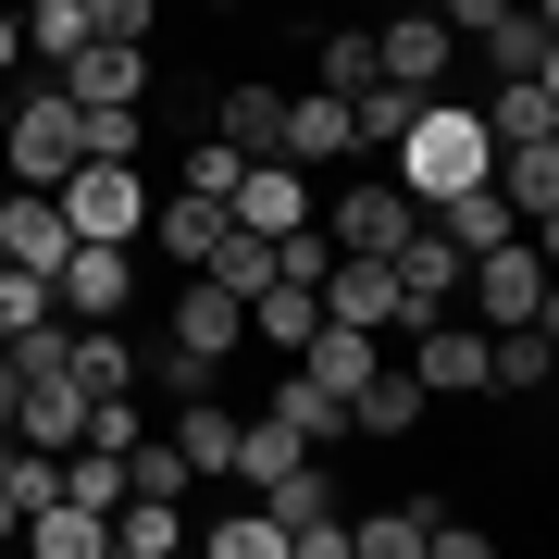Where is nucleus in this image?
<instances>
[{
  "instance_id": "2eb2a0df",
  "label": "nucleus",
  "mask_w": 559,
  "mask_h": 559,
  "mask_svg": "<svg viewBox=\"0 0 559 559\" xmlns=\"http://www.w3.org/2000/svg\"><path fill=\"white\" fill-rule=\"evenodd\" d=\"M274 162H299V175L348 162V100H336V87H311V100H286V112H274Z\"/></svg>"
},
{
  "instance_id": "cd10ccee",
  "label": "nucleus",
  "mask_w": 559,
  "mask_h": 559,
  "mask_svg": "<svg viewBox=\"0 0 559 559\" xmlns=\"http://www.w3.org/2000/svg\"><path fill=\"white\" fill-rule=\"evenodd\" d=\"M13 25H25V62H50V75L87 50V0H13Z\"/></svg>"
},
{
  "instance_id": "393cba45",
  "label": "nucleus",
  "mask_w": 559,
  "mask_h": 559,
  "mask_svg": "<svg viewBox=\"0 0 559 559\" xmlns=\"http://www.w3.org/2000/svg\"><path fill=\"white\" fill-rule=\"evenodd\" d=\"M187 547V498H112V559H175Z\"/></svg>"
},
{
  "instance_id": "4c0bfd02",
  "label": "nucleus",
  "mask_w": 559,
  "mask_h": 559,
  "mask_svg": "<svg viewBox=\"0 0 559 559\" xmlns=\"http://www.w3.org/2000/svg\"><path fill=\"white\" fill-rule=\"evenodd\" d=\"M323 87H373V25H323Z\"/></svg>"
},
{
  "instance_id": "5701e85b",
  "label": "nucleus",
  "mask_w": 559,
  "mask_h": 559,
  "mask_svg": "<svg viewBox=\"0 0 559 559\" xmlns=\"http://www.w3.org/2000/svg\"><path fill=\"white\" fill-rule=\"evenodd\" d=\"M485 138H498V150L559 138V75H498V100H485Z\"/></svg>"
},
{
  "instance_id": "c85d7f7f",
  "label": "nucleus",
  "mask_w": 559,
  "mask_h": 559,
  "mask_svg": "<svg viewBox=\"0 0 559 559\" xmlns=\"http://www.w3.org/2000/svg\"><path fill=\"white\" fill-rule=\"evenodd\" d=\"M274 112H286L274 87H249V75H237V87H224V112H212V138L237 150V162H274Z\"/></svg>"
},
{
  "instance_id": "7ed1b4c3",
  "label": "nucleus",
  "mask_w": 559,
  "mask_h": 559,
  "mask_svg": "<svg viewBox=\"0 0 559 559\" xmlns=\"http://www.w3.org/2000/svg\"><path fill=\"white\" fill-rule=\"evenodd\" d=\"M249 498L286 522V547H299V559H348V510H336V460H323V448H299L274 485H249Z\"/></svg>"
},
{
  "instance_id": "473e14b6",
  "label": "nucleus",
  "mask_w": 559,
  "mask_h": 559,
  "mask_svg": "<svg viewBox=\"0 0 559 559\" xmlns=\"http://www.w3.org/2000/svg\"><path fill=\"white\" fill-rule=\"evenodd\" d=\"M187 547H212V559H286V522L274 510H224V522H187Z\"/></svg>"
},
{
  "instance_id": "c03bdc74",
  "label": "nucleus",
  "mask_w": 559,
  "mask_h": 559,
  "mask_svg": "<svg viewBox=\"0 0 559 559\" xmlns=\"http://www.w3.org/2000/svg\"><path fill=\"white\" fill-rule=\"evenodd\" d=\"M0 535H13V498H0Z\"/></svg>"
},
{
  "instance_id": "a18cd8bd",
  "label": "nucleus",
  "mask_w": 559,
  "mask_h": 559,
  "mask_svg": "<svg viewBox=\"0 0 559 559\" xmlns=\"http://www.w3.org/2000/svg\"><path fill=\"white\" fill-rule=\"evenodd\" d=\"M212 13H237V0H212Z\"/></svg>"
},
{
  "instance_id": "c756f323",
  "label": "nucleus",
  "mask_w": 559,
  "mask_h": 559,
  "mask_svg": "<svg viewBox=\"0 0 559 559\" xmlns=\"http://www.w3.org/2000/svg\"><path fill=\"white\" fill-rule=\"evenodd\" d=\"M187 485H200V473H187V448L138 423V436H124V498H187Z\"/></svg>"
},
{
  "instance_id": "bb28decb",
  "label": "nucleus",
  "mask_w": 559,
  "mask_h": 559,
  "mask_svg": "<svg viewBox=\"0 0 559 559\" xmlns=\"http://www.w3.org/2000/svg\"><path fill=\"white\" fill-rule=\"evenodd\" d=\"M436 100V87H399V75H373V87H348V150H385L399 124Z\"/></svg>"
},
{
  "instance_id": "1a4fd4ad",
  "label": "nucleus",
  "mask_w": 559,
  "mask_h": 559,
  "mask_svg": "<svg viewBox=\"0 0 559 559\" xmlns=\"http://www.w3.org/2000/svg\"><path fill=\"white\" fill-rule=\"evenodd\" d=\"M62 87H75L87 112H138L150 100V38H87L75 62H62Z\"/></svg>"
},
{
  "instance_id": "c9c22d12",
  "label": "nucleus",
  "mask_w": 559,
  "mask_h": 559,
  "mask_svg": "<svg viewBox=\"0 0 559 559\" xmlns=\"http://www.w3.org/2000/svg\"><path fill=\"white\" fill-rule=\"evenodd\" d=\"M261 411H274V423H299L311 448H336V423H348V411H336V399H323V385L299 373V360H286V385H274V399H261Z\"/></svg>"
},
{
  "instance_id": "aec40b11",
  "label": "nucleus",
  "mask_w": 559,
  "mask_h": 559,
  "mask_svg": "<svg viewBox=\"0 0 559 559\" xmlns=\"http://www.w3.org/2000/svg\"><path fill=\"white\" fill-rule=\"evenodd\" d=\"M423 385H411V360H373V373H360V399H348V423L360 436H423Z\"/></svg>"
},
{
  "instance_id": "72a5a7b5",
  "label": "nucleus",
  "mask_w": 559,
  "mask_h": 559,
  "mask_svg": "<svg viewBox=\"0 0 559 559\" xmlns=\"http://www.w3.org/2000/svg\"><path fill=\"white\" fill-rule=\"evenodd\" d=\"M423 522H436V498H399V510L348 522V559H423Z\"/></svg>"
},
{
  "instance_id": "0eeeda50",
  "label": "nucleus",
  "mask_w": 559,
  "mask_h": 559,
  "mask_svg": "<svg viewBox=\"0 0 559 559\" xmlns=\"http://www.w3.org/2000/svg\"><path fill=\"white\" fill-rule=\"evenodd\" d=\"M411 224H423V200H411L399 175H360V187H336V224H323V237H336L348 261H385Z\"/></svg>"
},
{
  "instance_id": "2f4dec72",
  "label": "nucleus",
  "mask_w": 559,
  "mask_h": 559,
  "mask_svg": "<svg viewBox=\"0 0 559 559\" xmlns=\"http://www.w3.org/2000/svg\"><path fill=\"white\" fill-rule=\"evenodd\" d=\"M299 448H311L299 423H274V411H249V423H237V473H224V485H274V473H286V460H299Z\"/></svg>"
},
{
  "instance_id": "f257e3e1",
  "label": "nucleus",
  "mask_w": 559,
  "mask_h": 559,
  "mask_svg": "<svg viewBox=\"0 0 559 559\" xmlns=\"http://www.w3.org/2000/svg\"><path fill=\"white\" fill-rule=\"evenodd\" d=\"M385 150H399V187H411L423 212H436L448 187H473L485 162H498V138H485V112H448V87H436V100H423V112H411V124H399Z\"/></svg>"
},
{
  "instance_id": "423d86ee",
  "label": "nucleus",
  "mask_w": 559,
  "mask_h": 559,
  "mask_svg": "<svg viewBox=\"0 0 559 559\" xmlns=\"http://www.w3.org/2000/svg\"><path fill=\"white\" fill-rule=\"evenodd\" d=\"M50 299H62V323H124V311H138V249L75 237V249H62V274H50Z\"/></svg>"
},
{
  "instance_id": "7c9ffc66",
  "label": "nucleus",
  "mask_w": 559,
  "mask_h": 559,
  "mask_svg": "<svg viewBox=\"0 0 559 559\" xmlns=\"http://www.w3.org/2000/svg\"><path fill=\"white\" fill-rule=\"evenodd\" d=\"M311 323H323V299H311V286H286V274L249 299V336H261V348H286V360H299V336H311Z\"/></svg>"
},
{
  "instance_id": "a19ab883",
  "label": "nucleus",
  "mask_w": 559,
  "mask_h": 559,
  "mask_svg": "<svg viewBox=\"0 0 559 559\" xmlns=\"http://www.w3.org/2000/svg\"><path fill=\"white\" fill-rule=\"evenodd\" d=\"M436 13H448V38H485V25L510 13V0H436Z\"/></svg>"
},
{
  "instance_id": "6ab92c4d",
  "label": "nucleus",
  "mask_w": 559,
  "mask_h": 559,
  "mask_svg": "<svg viewBox=\"0 0 559 559\" xmlns=\"http://www.w3.org/2000/svg\"><path fill=\"white\" fill-rule=\"evenodd\" d=\"M311 299L336 311V323H399V274H385V261H348V249H336Z\"/></svg>"
},
{
  "instance_id": "37998d69",
  "label": "nucleus",
  "mask_w": 559,
  "mask_h": 559,
  "mask_svg": "<svg viewBox=\"0 0 559 559\" xmlns=\"http://www.w3.org/2000/svg\"><path fill=\"white\" fill-rule=\"evenodd\" d=\"M0 124H13V75H0Z\"/></svg>"
},
{
  "instance_id": "79ce46f5",
  "label": "nucleus",
  "mask_w": 559,
  "mask_h": 559,
  "mask_svg": "<svg viewBox=\"0 0 559 559\" xmlns=\"http://www.w3.org/2000/svg\"><path fill=\"white\" fill-rule=\"evenodd\" d=\"M13 62H25V25H13V0H0V75H13Z\"/></svg>"
},
{
  "instance_id": "39448f33",
  "label": "nucleus",
  "mask_w": 559,
  "mask_h": 559,
  "mask_svg": "<svg viewBox=\"0 0 559 559\" xmlns=\"http://www.w3.org/2000/svg\"><path fill=\"white\" fill-rule=\"evenodd\" d=\"M460 286H473V311H485V323H547V311H559V286H547V249H535V237L473 249V261H460Z\"/></svg>"
},
{
  "instance_id": "f8f14e48",
  "label": "nucleus",
  "mask_w": 559,
  "mask_h": 559,
  "mask_svg": "<svg viewBox=\"0 0 559 559\" xmlns=\"http://www.w3.org/2000/svg\"><path fill=\"white\" fill-rule=\"evenodd\" d=\"M75 436H87V385L62 373V360H50V373H25V399H13V448H50V460H62Z\"/></svg>"
},
{
  "instance_id": "20e7f679",
  "label": "nucleus",
  "mask_w": 559,
  "mask_h": 559,
  "mask_svg": "<svg viewBox=\"0 0 559 559\" xmlns=\"http://www.w3.org/2000/svg\"><path fill=\"white\" fill-rule=\"evenodd\" d=\"M50 200H62V224H75V237H112V249L150 237V175H138V162H75Z\"/></svg>"
},
{
  "instance_id": "58836bf2",
  "label": "nucleus",
  "mask_w": 559,
  "mask_h": 559,
  "mask_svg": "<svg viewBox=\"0 0 559 559\" xmlns=\"http://www.w3.org/2000/svg\"><path fill=\"white\" fill-rule=\"evenodd\" d=\"M162 0H87V38H150Z\"/></svg>"
},
{
  "instance_id": "a878e982",
  "label": "nucleus",
  "mask_w": 559,
  "mask_h": 559,
  "mask_svg": "<svg viewBox=\"0 0 559 559\" xmlns=\"http://www.w3.org/2000/svg\"><path fill=\"white\" fill-rule=\"evenodd\" d=\"M485 62H498V75H559V25H547V13H522V0H510V13L485 25Z\"/></svg>"
},
{
  "instance_id": "dca6fc26",
  "label": "nucleus",
  "mask_w": 559,
  "mask_h": 559,
  "mask_svg": "<svg viewBox=\"0 0 559 559\" xmlns=\"http://www.w3.org/2000/svg\"><path fill=\"white\" fill-rule=\"evenodd\" d=\"M423 224H436V237H448L460 261H473V249H498V237H522V212L498 200V175H473V187H448V200L423 212Z\"/></svg>"
},
{
  "instance_id": "ddd939ff",
  "label": "nucleus",
  "mask_w": 559,
  "mask_h": 559,
  "mask_svg": "<svg viewBox=\"0 0 559 559\" xmlns=\"http://www.w3.org/2000/svg\"><path fill=\"white\" fill-rule=\"evenodd\" d=\"M62 249H75L62 200H50V187H13V200H0V261H25V274H62Z\"/></svg>"
},
{
  "instance_id": "6e6552de",
  "label": "nucleus",
  "mask_w": 559,
  "mask_h": 559,
  "mask_svg": "<svg viewBox=\"0 0 559 559\" xmlns=\"http://www.w3.org/2000/svg\"><path fill=\"white\" fill-rule=\"evenodd\" d=\"M411 385L423 399H485V323H460V311L411 323Z\"/></svg>"
},
{
  "instance_id": "412c9836",
  "label": "nucleus",
  "mask_w": 559,
  "mask_h": 559,
  "mask_svg": "<svg viewBox=\"0 0 559 559\" xmlns=\"http://www.w3.org/2000/svg\"><path fill=\"white\" fill-rule=\"evenodd\" d=\"M224 224H237V212H224V200H200V187H175V200H150V237H162V261H187V274L212 261V237H224Z\"/></svg>"
},
{
  "instance_id": "ea45409f",
  "label": "nucleus",
  "mask_w": 559,
  "mask_h": 559,
  "mask_svg": "<svg viewBox=\"0 0 559 559\" xmlns=\"http://www.w3.org/2000/svg\"><path fill=\"white\" fill-rule=\"evenodd\" d=\"M187 187H200V200H224V187H237V150L200 138V150H187Z\"/></svg>"
},
{
  "instance_id": "9b49d317",
  "label": "nucleus",
  "mask_w": 559,
  "mask_h": 559,
  "mask_svg": "<svg viewBox=\"0 0 559 559\" xmlns=\"http://www.w3.org/2000/svg\"><path fill=\"white\" fill-rule=\"evenodd\" d=\"M224 212H237L249 237H286V224H311V175H299V162H237Z\"/></svg>"
},
{
  "instance_id": "4468645a",
  "label": "nucleus",
  "mask_w": 559,
  "mask_h": 559,
  "mask_svg": "<svg viewBox=\"0 0 559 559\" xmlns=\"http://www.w3.org/2000/svg\"><path fill=\"white\" fill-rule=\"evenodd\" d=\"M373 360H385V348H373V323H336V311H323L311 336H299V373H311V385H323L336 411L360 399V373H373Z\"/></svg>"
},
{
  "instance_id": "9d476101",
  "label": "nucleus",
  "mask_w": 559,
  "mask_h": 559,
  "mask_svg": "<svg viewBox=\"0 0 559 559\" xmlns=\"http://www.w3.org/2000/svg\"><path fill=\"white\" fill-rule=\"evenodd\" d=\"M385 274H399V323H436V311L460 299V249L436 237V224H411V237L385 249Z\"/></svg>"
},
{
  "instance_id": "4be33fe9",
  "label": "nucleus",
  "mask_w": 559,
  "mask_h": 559,
  "mask_svg": "<svg viewBox=\"0 0 559 559\" xmlns=\"http://www.w3.org/2000/svg\"><path fill=\"white\" fill-rule=\"evenodd\" d=\"M175 448H187V473H200V485H224V473H237V411H224L212 385H200V399H175Z\"/></svg>"
},
{
  "instance_id": "f704fd0d",
  "label": "nucleus",
  "mask_w": 559,
  "mask_h": 559,
  "mask_svg": "<svg viewBox=\"0 0 559 559\" xmlns=\"http://www.w3.org/2000/svg\"><path fill=\"white\" fill-rule=\"evenodd\" d=\"M200 274H212V286H237V299H261V286H274V237H249V224H224Z\"/></svg>"
},
{
  "instance_id": "f03ea898",
  "label": "nucleus",
  "mask_w": 559,
  "mask_h": 559,
  "mask_svg": "<svg viewBox=\"0 0 559 559\" xmlns=\"http://www.w3.org/2000/svg\"><path fill=\"white\" fill-rule=\"evenodd\" d=\"M75 87L62 75H38V87H13V124H0V162H13V187H62L87 162V138H75Z\"/></svg>"
},
{
  "instance_id": "a211bd4d",
  "label": "nucleus",
  "mask_w": 559,
  "mask_h": 559,
  "mask_svg": "<svg viewBox=\"0 0 559 559\" xmlns=\"http://www.w3.org/2000/svg\"><path fill=\"white\" fill-rule=\"evenodd\" d=\"M175 348H200V360H224V348H249V299H237V286H187V299H175Z\"/></svg>"
},
{
  "instance_id": "e433bc0d",
  "label": "nucleus",
  "mask_w": 559,
  "mask_h": 559,
  "mask_svg": "<svg viewBox=\"0 0 559 559\" xmlns=\"http://www.w3.org/2000/svg\"><path fill=\"white\" fill-rule=\"evenodd\" d=\"M138 385H162V399H200L212 360H200V348H175V336H150V348H138Z\"/></svg>"
},
{
  "instance_id": "b1692460",
  "label": "nucleus",
  "mask_w": 559,
  "mask_h": 559,
  "mask_svg": "<svg viewBox=\"0 0 559 559\" xmlns=\"http://www.w3.org/2000/svg\"><path fill=\"white\" fill-rule=\"evenodd\" d=\"M13 535H38V559H112V510H87V498H50V510H25Z\"/></svg>"
},
{
  "instance_id": "f3484780",
  "label": "nucleus",
  "mask_w": 559,
  "mask_h": 559,
  "mask_svg": "<svg viewBox=\"0 0 559 559\" xmlns=\"http://www.w3.org/2000/svg\"><path fill=\"white\" fill-rule=\"evenodd\" d=\"M448 25L436 13H399V25H373V75H399V87H448Z\"/></svg>"
}]
</instances>
